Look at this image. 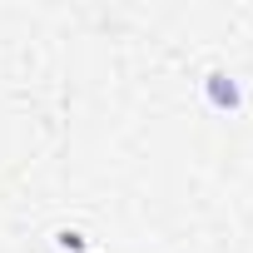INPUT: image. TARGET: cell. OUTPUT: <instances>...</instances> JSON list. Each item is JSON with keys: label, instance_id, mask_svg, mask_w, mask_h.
<instances>
[{"label": "cell", "instance_id": "6da1fadb", "mask_svg": "<svg viewBox=\"0 0 253 253\" xmlns=\"http://www.w3.org/2000/svg\"><path fill=\"white\" fill-rule=\"evenodd\" d=\"M209 104H213V109H238V104H243L238 80L223 75V70H213V75H209Z\"/></svg>", "mask_w": 253, "mask_h": 253}]
</instances>
